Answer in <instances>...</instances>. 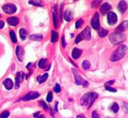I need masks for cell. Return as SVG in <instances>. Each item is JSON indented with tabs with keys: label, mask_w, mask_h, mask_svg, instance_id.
<instances>
[{
	"label": "cell",
	"mask_w": 128,
	"mask_h": 118,
	"mask_svg": "<svg viewBox=\"0 0 128 118\" xmlns=\"http://www.w3.org/2000/svg\"><path fill=\"white\" fill-rule=\"evenodd\" d=\"M9 115L10 112L9 111H5L0 114V118H7L9 117Z\"/></svg>",
	"instance_id": "32"
},
{
	"label": "cell",
	"mask_w": 128,
	"mask_h": 118,
	"mask_svg": "<svg viewBox=\"0 0 128 118\" xmlns=\"http://www.w3.org/2000/svg\"><path fill=\"white\" fill-rule=\"evenodd\" d=\"M20 37L22 40H25L27 37V31L24 28H21L19 30Z\"/></svg>",
	"instance_id": "24"
},
{
	"label": "cell",
	"mask_w": 128,
	"mask_h": 118,
	"mask_svg": "<svg viewBox=\"0 0 128 118\" xmlns=\"http://www.w3.org/2000/svg\"><path fill=\"white\" fill-rule=\"evenodd\" d=\"M98 97V94L96 93L92 92L85 93L81 99V105L83 106H88V108H89Z\"/></svg>",
	"instance_id": "2"
},
{
	"label": "cell",
	"mask_w": 128,
	"mask_h": 118,
	"mask_svg": "<svg viewBox=\"0 0 128 118\" xmlns=\"http://www.w3.org/2000/svg\"><path fill=\"white\" fill-rule=\"evenodd\" d=\"M48 63V61L47 59H42L39 62L38 66L40 68L44 69L47 67Z\"/></svg>",
	"instance_id": "20"
},
{
	"label": "cell",
	"mask_w": 128,
	"mask_h": 118,
	"mask_svg": "<svg viewBox=\"0 0 128 118\" xmlns=\"http://www.w3.org/2000/svg\"><path fill=\"white\" fill-rule=\"evenodd\" d=\"M114 80H111V81H108L105 83V86H106V87H110V86L112 85L113 83H114Z\"/></svg>",
	"instance_id": "38"
},
{
	"label": "cell",
	"mask_w": 128,
	"mask_h": 118,
	"mask_svg": "<svg viewBox=\"0 0 128 118\" xmlns=\"http://www.w3.org/2000/svg\"><path fill=\"white\" fill-rule=\"evenodd\" d=\"M84 39H83V36L82 35V32L81 33H80L78 35V36H77V38L75 39V43L76 44H78V43H79L80 42H81L82 40Z\"/></svg>",
	"instance_id": "29"
},
{
	"label": "cell",
	"mask_w": 128,
	"mask_h": 118,
	"mask_svg": "<svg viewBox=\"0 0 128 118\" xmlns=\"http://www.w3.org/2000/svg\"><path fill=\"white\" fill-rule=\"evenodd\" d=\"M54 90L56 93H59L61 91V87H60V85L58 83L56 84L54 88Z\"/></svg>",
	"instance_id": "34"
},
{
	"label": "cell",
	"mask_w": 128,
	"mask_h": 118,
	"mask_svg": "<svg viewBox=\"0 0 128 118\" xmlns=\"http://www.w3.org/2000/svg\"><path fill=\"white\" fill-rule=\"evenodd\" d=\"M126 39V37L121 33H113L109 36V40L111 42L114 44H120L124 41Z\"/></svg>",
	"instance_id": "3"
},
{
	"label": "cell",
	"mask_w": 128,
	"mask_h": 118,
	"mask_svg": "<svg viewBox=\"0 0 128 118\" xmlns=\"http://www.w3.org/2000/svg\"><path fill=\"white\" fill-rule=\"evenodd\" d=\"M4 26V23L3 21L0 20V29H1Z\"/></svg>",
	"instance_id": "40"
},
{
	"label": "cell",
	"mask_w": 128,
	"mask_h": 118,
	"mask_svg": "<svg viewBox=\"0 0 128 118\" xmlns=\"http://www.w3.org/2000/svg\"><path fill=\"white\" fill-rule=\"evenodd\" d=\"M73 74L75 76V83L77 85H82L84 87L87 86L88 83L87 81H85L83 78L78 73V72L75 69L72 70Z\"/></svg>",
	"instance_id": "4"
},
{
	"label": "cell",
	"mask_w": 128,
	"mask_h": 118,
	"mask_svg": "<svg viewBox=\"0 0 128 118\" xmlns=\"http://www.w3.org/2000/svg\"><path fill=\"white\" fill-rule=\"evenodd\" d=\"M82 50L79 49L77 48H75L72 51V56L74 59H77L80 57L82 54Z\"/></svg>",
	"instance_id": "16"
},
{
	"label": "cell",
	"mask_w": 128,
	"mask_h": 118,
	"mask_svg": "<svg viewBox=\"0 0 128 118\" xmlns=\"http://www.w3.org/2000/svg\"><path fill=\"white\" fill-rule=\"evenodd\" d=\"M1 15L0 14V18H1Z\"/></svg>",
	"instance_id": "44"
},
{
	"label": "cell",
	"mask_w": 128,
	"mask_h": 118,
	"mask_svg": "<svg viewBox=\"0 0 128 118\" xmlns=\"http://www.w3.org/2000/svg\"><path fill=\"white\" fill-rule=\"evenodd\" d=\"M19 19L17 17H10L7 19V22L8 24L12 26H16L19 23Z\"/></svg>",
	"instance_id": "15"
},
{
	"label": "cell",
	"mask_w": 128,
	"mask_h": 118,
	"mask_svg": "<svg viewBox=\"0 0 128 118\" xmlns=\"http://www.w3.org/2000/svg\"><path fill=\"white\" fill-rule=\"evenodd\" d=\"M82 66L84 70H87L90 68L91 64L88 61L84 60V61H83V63H82Z\"/></svg>",
	"instance_id": "27"
},
{
	"label": "cell",
	"mask_w": 128,
	"mask_h": 118,
	"mask_svg": "<svg viewBox=\"0 0 128 118\" xmlns=\"http://www.w3.org/2000/svg\"><path fill=\"white\" fill-rule=\"evenodd\" d=\"M92 118H100L99 116L96 111H94L92 112Z\"/></svg>",
	"instance_id": "35"
},
{
	"label": "cell",
	"mask_w": 128,
	"mask_h": 118,
	"mask_svg": "<svg viewBox=\"0 0 128 118\" xmlns=\"http://www.w3.org/2000/svg\"><path fill=\"white\" fill-rule=\"evenodd\" d=\"M73 17H74L73 13L70 10H67L65 11L64 15V19L66 21H70L73 18Z\"/></svg>",
	"instance_id": "18"
},
{
	"label": "cell",
	"mask_w": 128,
	"mask_h": 118,
	"mask_svg": "<svg viewBox=\"0 0 128 118\" xmlns=\"http://www.w3.org/2000/svg\"><path fill=\"white\" fill-rule=\"evenodd\" d=\"M37 118H45V117L43 114H41V115H38Z\"/></svg>",
	"instance_id": "42"
},
{
	"label": "cell",
	"mask_w": 128,
	"mask_h": 118,
	"mask_svg": "<svg viewBox=\"0 0 128 118\" xmlns=\"http://www.w3.org/2000/svg\"><path fill=\"white\" fill-rule=\"evenodd\" d=\"M58 34L55 31H52L51 42L52 43H55L58 41Z\"/></svg>",
	"instance_id": "23"
},
{
	"label": "cell",
	"mask_w": 128,
	"mask_h": 118,
	"mask_svg": "<svg viewBox=\"0 0 128 118\" xmlns=\"http://www.w3.org/2000/svg\"><path fill=\"white\" fill-rule=\"evenodd\" d=\"M52 98H53V94H52V93L51 91H49L47 95V101L48 102H51L52 100Z\"/></svg>",
	"instance_id": "33"
},
{
	"label": "cell",
	"mask_w": 128,
	"mask_h": 118,
	"mask_svg": "<svg viewBox=\"0 0 128 118\" xmlns=\"http://www.w3.org/2000/svg\"><path fill=\"white\" fill-rule=\"evenodd\" d=\"M24 76V73L22 72H18L15 77V88L18 89L19 87L20 83L23 81Z\"/></svg>",
	"instance_id": "8"
},
{
	"label": "cell",
	"mask_w": 128,
	"mask_h": 118,
	"mask_svg": "<svg viewBox=\"0 0 128 118\" xmlns=\"http://www.w3.org/2000/svg\"><path fill=\"white\" fill-rule=\"evenodd\" d=\"M91 25L95 29H99L100 28V20L99 13L96 12L94 14L91 20Z\"/></svg>",
	"instance_id": "6"
},
{
	"label": "cell",
	"mask_w": 128,
	"mask_h": 118,
	"mask_svg": "<svg viewBox=\"0 0 128 118\" xmlns=\"http://www.w3.org/2000/svg\"><path fill=\"white\" fill-rule=\"evenodd\" d=\"M40 102H41V105H42V107L44 108V109H45V110L47 109V108H48V106L47 105V104L45 103L44 101H41Z\"/></svg>",
	"instance_id": "37"
},
{
	"label": "cell",
	"mask_w": 128,
	"mask_h": 118,
	"mask_svg": "<svg viewBox=\"0 0 128 118\" xmlns=\"http://www.w3.org/2000/svg\"><path fill=\"white\" fill-rule=\"evenodd\" d=\"M128 27V21H124L118 26L115 29L117 33H121L125 31Z\"/></svg>",
	"instance_id": "11"
},
{
	"label": "cell",
	"mask_w": 128,
	"mask_h": 118,
	"mask_svg": "<svg viewBox=\"0 0 128 118\" xmlns=\"http://www.w3.org/2000/svg\"><path fill=\"white\" fill-rule=\"evenodd\" d=\"M106 89L108 91H109L110 92H116L117 91L116 89H115L113 87H106Z\"/></svg>",
	"instance_id": "36"
},
{
	"label": "cell",
	"mask_w": 128,
	"mask_h": 118,
	"mask_svg": "<svg viewBox=\"0 0 128 118\" xmlns=\"http://www.w3.org/2000/svg\"><path fill=\"white\" fill-rule=\"evenodd\" d=\"M40 94L38 92L36 91H31L27 93L25 96L23 98V101H29L30 100H34L39 96Z\"/></svg>",
	"instance_id": "7"
},
{
	"label": "cell",
	"mask_w": 128,
	"mask_h": 118,
	"mask_svg": "<svg viewBox=\"0 0 128 118\" xmlns=\"http://www.w3.org/2000/svg\"><path fill=\"white\" fill-rule=\"evenodd\" d=\"M43 38V36L41 34H34L30 37V39L33 41H40Z\"/></svg>",
	"instance_id": "22"
},
{
	"label": "cell",
	"mask_w": 128,
	"mask_h": 118,
	"mask_svg": "<svg viewBox=\"0 0 128 118\" xmlns=\"http://www.w3.org/2000/svg\"><path fill=\"white\" fill-rule=\"evenodd\" d=\"M10 36L13 43H16L17 41V40L14 31L13 30H11L10 31Z\"/></svg>",
	"instance_id": "26"
},
{
	"label": "cell",
	"mask_w": 128,
	"mask_h": 118,
	"mask_svg": "<svg viewBox=\"0 0 128 118\" xmlns=\"http://www.w3.org/2000/svg\"><path fill=\"white\" fill-rule=\"evenodd\" d=\"M83 118L82 116H80V115H78V116H77V118Z\"/></svg>",
	"instance_id": "43"
},
{
	"label": "cell",
	"mask_w": 128,
	"mask_h": 118,
	"mask_svg": "<svg viewBox=\"0 0 128 118\" xmlns=\"http://www.w3.org/2000/svg\"><path fill=\"white\" fill-rule=\"evenodd\" d=\"M53 22H54V25L56 28H57L58 25V15L56 12L53 13Z\"/></svg>",
	"instance_id": "25"
},
{
	"label": "cell",
	"mask_w": 128,
	"mask_h": 118,
	"mask_svg": "<svg viewBox=\"0 0 128 118\" xmlns=\"http://www.w3.org/2000/svg\"><path fill=\"white\" fill-rule=\"evenodd\" d=\"M107 20L109 25H114L117 22V17L116 14L113 12H110L108 14Z\"/></svg>",
	"instance_id": "9"
},
{
	"label": "cell",
	"mask_w": 128,
	"mask_h": 118,
	"mask_svg": "<svg viewBox=\"0 0 128 118\" xmlns=\"http://www.w3.org/2000/svg\"><path fill=\"white\" fill-rule=\"evenodd\" d=\"M127 49V47L125 45L119 46L112 54L110 58L111 61L114 62L122 59L126 54Z\"/></svg>",
	"instance_id": "1"
},
{
	"label": "cell",
	"mask_w": 128,
	"mask_h": 118,
	"mask_svg": "<svg viewBox=\"0 0 128 118\" xmlns=\"http://www.w3.org/2000/svg\"><path fill=\"white\" fill-rule=\"evenodd\" d=\"M83 24V20L82 19H78L76 23V28H80Z\"/></svg>",
	"instance_id": "30"
},
{
	"label": "cell",
	"mask_w": 128,
	"mask_h": 118,
	"mask_svg": "<svg viewBox=\"0 0 128 118\" xmlns=\"http://www.w3.org/2000/svg\"><path fill=\"white\" fill-rule=\"evenodd\" d=\"M2 9L3 11L7 14H12L16 12L17 8L16 6L12 3H8L3 5Z\"/></svg>",
	"instance_id": "5"
},
{
	"label": "cell",
	"mask_w": 128,
	"mask_h": 118,
	"mask_svg": "<svg viewBox=\"0 0 128 118\" xmlns=\"http://www.w3.org/2000/svg\"><path fill=\"white\" fill-rule=\"evenodd\" d=\"M39 112H37V113H34V115H33V116H34V117L37 118V117L38 116V115H39Z\"/></svg>",
	"instance_id": "41"
},
{
	"label": "cell",
	"mask_w": 128,
	"mask_h": 118,
	"mask_svg": "<svg viewBox=\"0 0 128 118\" xmlns=\"http://www.w3.org/2000/svg\"><path fill=\"white\" fill-rule=\"evenodd\" d=\"M16 53L18 60L19 62H22L24 55V51L23 48L20 46H17L16 49Z\"/></svg>",
	"instance_id": "10"
},
{
	"label": "cell",
	"mask_w": 128,
	"mask_h": 118,
	"mask_svg": "<svg viewBox=\"0 0 128 118\" xmlns=\"http://www.w3.org/2000/svg\"><path fill=\"white\" fill-rule=\"evenodd\" d=\"M83 39L89 40L91 38V29L89 26H86L82 32Z\"/></svg>",
	"instance_id": "12"
},
{
	"label": "cell",
	"mask_w": 128,
	"mask_h": 118,
	"mask_svg": "<svg viewBox=\"0 0 128 118\" xmlns=\"http://www.w3.org/2000/svg\"><path fill=\"white\" fill-rule=\"evenodd\" d=\"M108 34V31L103 28H100L98 30V35L101 37H106Z\"/></svg>",
	"instance_id": "21"
},
{
	"label": "cell",
	"mask_w": 128,
	"mask_h": 118,
	"mask_svg": "<svg viewBox=\"0 0 128 118\" xmlns=\"http://www.w3.org/2000/svg\"><path fill=\"white\" fill-rule=\"evenodd\" d=\"M112 9L111 6L108 3L103 4L100 8V12L102 15H104L111 10Z\"/></svg>",
	"instance_id": "13"
},
{
	"label": "cell",
	"mask_w": 128,
	"mask_h": 118,
	"mask_svg": "<svg viewBox=\"0 0 128 118\" xmlns=\"http://www.w3.org/2000/svg\"><path fill=\"white\" fill-rule=\"evenodd\" d=\"M3 85L5 87L7 90H11L13 88V83L12 79H6L4 82H3Z\"/></svg>",
	"instance_id": "17"
},
{
	"label": "cell",
	"mask_w": 128,
	"mask_h": 118,
	"mask_svg": "<svg viewBox=\"0 0 128 118\" xmlns=\"http://www.w3.org/2000/svg\"><path fill=\"white\" fill-rule=\"evenodd\" d=\"M111 109L114 112H115V113L117 112L119 110V105L117 103H114L111 106Z\"/></svg>",
	"instance_id": "28"
},
{
	"label": "cell",
	"mask_w": 128,
	"mask_h": 118,
	"mask_svg": "<svg viewBox=\"0 0 128 118\" xmlns=\"http://www.w3.org/2000/svg\"><path fill=\"white\" fill-rule=\"evenodd\" d=\"M127 9V5L126 3L123 0L121 1L118 5V9L120 11V12L122 14H123L125 13Z\"/></svg>",
	"instance_id": "14"
},
{
	"label": "cell",
	"mask_w": 128,
	"mask_h": 118,
	"mask_svg": "<svg viewBox=\"0 0 128 118\" xmlns=\"http://www.w3.org/2000/svg\"><path fill=\"white\" fill-rule=\"evenodd\" d=\"M41 2L40 0H31L29 1L30 4H32L33 5L36 6H40Z\"/></svg>",
	"instance_id": "31"
},
{
	"label": "cell",
	"mask_w": 128,
	"mask_h": 118,
	"mask_svg": "<svg viewBox=\"0 0 128 118\" xmlns=\"http://www.w3.org/2000/svg\"><path fill=\"white\" fill-rule=\"evenodd\" d=\"M62 46L63 47H64L66 45V43H65V39H64V37L63 36L62 37Z\"/></svg>",
	"instance_id": "39"
},
{
	"label": "cell",
	"mask_w": 128,
	"mask_h": 118,
	"mask_svg": "<svg viewBox=\"0 0 128 118\" xmlns=\"http://www.w3.org/2000/svg\"><path fill=\"white\" fill-rule=\"evenodd\" d=\"M48 73H45L42 76H38V77H37V80L39 84L43 83L46 81L48 78Z\"/></svg>",
	"instance_id": "19"
}]
</instances>
